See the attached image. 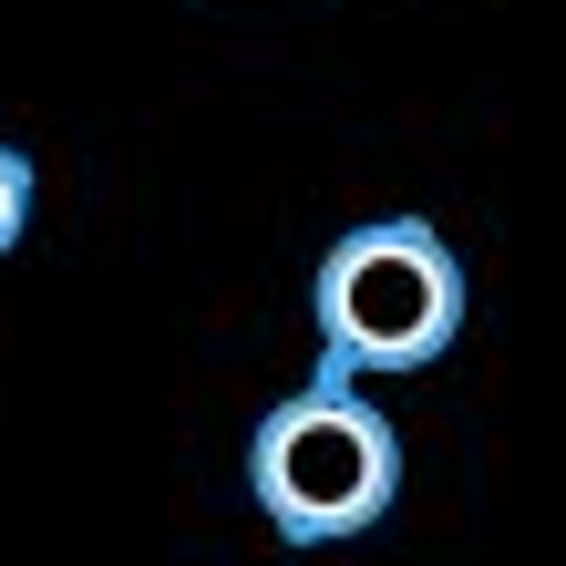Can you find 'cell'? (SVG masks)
<instances>
[{
  "instance_id": "3957f363",
  "label": "cell",
  "mask_w": 566,
  "mask_h": 566,
  "mask_svg": "<svg viewBox=\"0 0 566 566\" xmlns=\"http://www.w3.org/2000/svg\"><path fill=\"white\" fill-rule=\"evenodd\" d=\"M21 227H31V165L0 145V258L21 248Z\"/></svg>"
},
{
  "instance_id": "6da1fadb",
  "label": "cell",
  "mask_w": 566,
  "mask_h": 566,
  "mask_svg": "<svg viewBox=\"0 0 566 566\" xmlns=\"http://www.w3.org/2000/svg\"><path fill=\"white\" fill-rule=\"evenodd\" d=\"M310 319H319V381H391L453 350L463 329V269L432 217H371L319 258L310 279Z\"/></svg>"
},
{
  "instance_id": "7a4b0ae2",
  "label": "cell",
  "mask_w": 566,
  "mask_h": 566,
  "mask_svg": "<svg viewBox=\"0 0 566 566\" xmlns=\"http://www.w3.org/2000/svg\"><path fill=\"white\" fill-rule=\"evenodd\" d=\"M248 494L289 546H350L402 494V432L350 381H310L248 432Z\"/></svg>"
}]
</instances>
